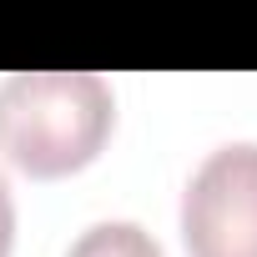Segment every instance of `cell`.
<instances>
[{"instance_id": "7a4b0ae2", "label": "cell", "mask_w": 257, "mask_h": 257, "mask_svg": "<svg viewBox=\"0 0 257 257\" xmlns=\"http://www.w3.org/2000/svg\"><path fill=\"white\" fill-rule=\"evenodd\" d=\"M187 257H257V142L207 152L182 192Z\"/></svg>"}, {"instance_id": "6da1fadb", "label": "cell", "mask_w": 257, "mask_h": 257, "mask_svg": "<svg viewBox=\"0 0 257 257\" xmlns=\"http://www.w3.org/2000/svg\"><path fill=\"white\" fill-rule=\"evenodd\" d=\"M116 126V96L96 71H16L0 81V157L31 182L91 167Z\"/></svg>"}, {"instance_id": "277c9868", "label": "cell", "mask_w": 257, "mask_h": 257, "mask_svg": "<svg viewBox=\"0 0 257 257\" xmlns=\"http://www.w3.org/2000/svg\"><path fill=\"white\" fill-rule=\"evenodd\" d=\"M11 247H16V202H11L6 172H0V257H11Z\"/></svg>"}, {"instance_id": "3957f363", "label": "cell", "mask_w": 257, "mask_h": 257, "mask_svg": "<svg viewBox=\"0 0 257 257\" xmlns=\"http://www.w3.org/2000/svg\"><path fill=\"white\" fill-rule=\"evenodd\" d=\"M66 257H162V247L137 222H91Z\"/></svg>"}]
</instances>
